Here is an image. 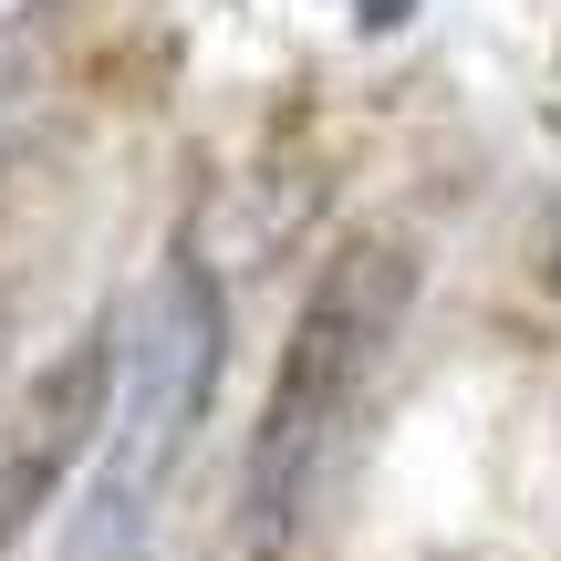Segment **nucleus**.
<instances>
[{
	"label": "nucleus",
	"mask_w": 561,
	"mask_h": 561,
	"mask_svg": "<svg viewBox=\"0 0 561 561\" xmlns=\"http://www.w3.org/2000/svg\"><path fill=\"white\" fill-rule=\"evenodd\" d=\"M405 301H416V250L405 240H343L322 261L312 301L291 312V343L271 364V396L250 416V458H240V551L229 561H280V541L301 530L333 437L354 426L364 385H375L385 343L405 333Z\"/></svg>",
	"instance_id": "1"
},
{
	"label": "nucleus",
	"mask_w": 561,
	"mask_h": 561,
	"mask_svg": "<svg viewBox=\"0 0 561 561\" xmlns=\"http://www.w3.org/2000/svg\"><path fill=\"white\" fill-rule=\"evenodd\" d=\"M219 364H229V301L208 261H167L157 291H146V322L115 364V416H104L94 447V489H83V530L73 561H125L146 551V510L157 489L178 479L187 437H198L208 396H219Z\"/></svg>",
	"instance_id": "2"
},
{
	"label": "nucleus",
	"mask_w": 561,
	"mask_h": 561,
	"mask_svg": "<svg viewBox=\"0 0 561 561\" xmlns=\"http://www.w3.org/2000/svg\"><path fill=\"white\" fill-rule=\"evenodd\" d=\"M115 364H125V333L94 322L83 343H62V354L21 385V405L0 416V561L32 541V520L94 468L104 416H115Z\"/></svg>",
	"instance_id": "3"
},
{
	"label": "nucleus",
	"mask_w": 561,
	"mask_h": 561,
	"mask_svg": "<svg viewBox=\"0 0 561 561\" xmlns=\"http://www.w3.org/2000/svg\"><path fill=\"white\" fill-rule=\"evenodd\" d=\"M405 11H416V0H354V21H364V32H396Z\"/></svg>",
	"instance_id": "4"
},
{
	"label": "nucleus",
	"mask_w": 561,
	"mask_h": 561,
	"mask_svg": "<svg viewBox=\"0 0 561 561\" xmlns=\"http://www.w3.org/2000/svg\"><path fill=\"white\" fill-rule=\"evenodd\" d=\"M32 11H42V0H0V42H11V32H21Z\"/></svg>",
	"instance_id": "5"
},
{
	"label": "nucleus",
	"mask_w": 561,
	"mask_h": 561,
	"mask_svg": "<svg viewBox=\"0 0 561 561\" xmlns=\"http://www.w3.org/2000/svg\"><path fill=\"white\" fill-rule=\"evenodd\" d=\"M11 104H21V94H0V115H11Z\"/></svg>",
	"instance_id": "6"
},
{
	"label": "nucleus",
	"mask_w": 561,
	"mask_h": 561,
	"mask_svg": "<svg viewBox=\"0 0 561 561\" xmlns=\"http://www.w3.org/2000/svg\"><path fill=\"white\" fill-rule=\"evenodd\" d=\"M125 561H146V551H125Z\"/></svg>",
	"instance_id": "7"
}]
</instances>
